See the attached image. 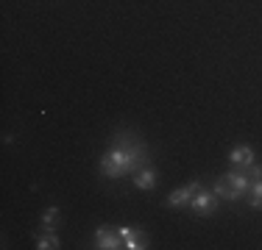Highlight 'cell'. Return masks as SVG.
Returning a JSON list of instances; mask_svg holds the SVG:
<instances>
[{
	"label": "cell",
	"instance_id": "5b68a950",
	"mask_svg": "<svg viewBox=\"0 0 262 250\" xmlns=\"http://www.w3.org/2000/svg\"><path fill=\"white\" fill-rule=\"evenodd\" d=\"M117 234H120L123 247H126V250H142V247H148L142 231H137V228H117Z\"/></svg>",
	"mask_w": 262,
	"mask_h": 250
},
{
	"label": "cell",
	"instance_id": "7a4b0ae2",
	"mask_svg": "<svg viewBox=\"0 0 262 250\" xmlns=\"http://www.w3.org/2000/svg\"><path fill=\"white\" fill-rule=\"evenodd\" d=\"M190 209L195 211L198 217H209L212 211L217 209V195H215V192H207V189L201 186V189H198L195 195H192V200H190Z\"/></svg>",
	"mask_w": 262,
	"mask_h": 250
},
{
	"label": "cell",
	"instance_id": "9c48e42d",
	"mask_svg": "<svg viewBox=\"0 0 262 250\" xmlns=\"http://www.w3.org/2000/svg\"><path fill=\"white\" fill-rule=\"evenodd\" d=\"M215 195H217V200H240V195L229 186V181L223 178V175L215 181Z\"/></svg>",
	"mask_w": 262,
	"mask_h": 250
},
{
	"label": "cell",
	"instance_id": "4fadbf2b",
	"mask_svg": "<svg viewBox=\"0 0 262 250\" xmlns=\"http://www.w3.org/2000/svg\"><path fill=\"white\" fill-rule=\"evenodd\" d=\"M240 170L246 172L251 181H262V164H257V161H254V164H248V167H240Z\"/></svg>",
	"mask_w": 262,
	"mask_h": 250
},
{
	"label": "cell",
	"instance_id": "ba28073f",
	"mask_svg": "<svg viewBox=\"0 0 262 250\" xmlns=\"http://www.w3.org/2000/svg\"><path fill=\"white\" fill-rule=\"evenodd\" d=\"M229 161H232L234 167H248V164H254V150L248 145H237L232 153H229Z\"/></svg>",
	"mask_w": 262,
	"mask_h": 250
},
{
	"label": "cell",
	"instance_id": "7c38bea8",
	"mask_svg": "<svg viewBox=\"0 0 262 250\" xmlns=\"http://www.w3.org/2000/svg\"><path fill=\"white\" fill-rule=\"evenodd\" d=\"M56 222H59V209H56V206H51V209L42 214L39 228H42V231H56Z\"/></svg>",
	"mask_w": 262,
	"mask_h": 250
},
{
	"label": "cell",
	"instance_id": "277c9868",
	"mask_svg": "<svg viewBox=\"0 0 262 250\" xmlns=\"http://www.w3.org/2000/svg\"><path fill=\"white\" fill-rule=\"evenodd\" d=\"M95 247H101V250H117V247H123V239H120V234H117V231H109L106 225H101V228L95 231Z\"/></svg>",
	"mask_w": 262,
	"mask_h": 250
},
{
	"label": "cell",
	"instance_id": "3957f363",
	"mask_svg": "<svg viewBox=\"0 0 262 250\" xmlns=\"http://www.w3.org/2000/svg\"><path fill=\"white\" fill-rule=\"evenodd\" d=\"M198 189H201V181H192V184L182 186V189L170 192V197H167V206H170V209H182V206H190V200H192V195H195Z\"/></svg>",
	"mask_w": 262,
	"mask_h": 250
},
{
	"label": "cell",
	"instance_id": "8fae6325",
	"mask_svg": "<svg viewBox=\"0 0 262 250\" xmlns=\"http://www.w3.org/2000/svg\"><path fill=\"white\" fill-rule=\"evenodd\" d=\"M248 206L262 211V181H251V189H248Z\"/></svg>",
	"mask_w": 262,
	"mask_h": 250
},
{
	"label": "cell",
	"instance_id": "6da1fadb",
	"mask_svg": "<svg viewBox=\"0 0 262 250\" xmlns=\"http://www.w3.org/2000/svg\"><path fill=\"white\" fill-rule=\"evenodd\" d=\"M151 164V156H148L145 142L140 139L131 131H117L112 147L103 153L101 159V172L106 178H120V175H134L142 167Z\"/></svg>",
	"mask_w": 262,
	"mask_h": 250
},
{
	"label": "cell",
	"instance_id": "8992f818",
	"mask_svg": "<svg viewBox=\"0 0 262 250\" xmlns=\"http://www.w3.org/2000/svg\"><path fill=\"white\" fill-rule=\"evenodd\" d=\"M223 178L229 181V186H232V189H234V192H237V195H240V197H246V195H248V189H251V178H248V175L243 172L240 167H237L234 172H226V175H223Z\"/></svg>",
	"mask_w": 262,
	"mask_h": 250
},
{
	"label": "cell",
	"instance_id": "52a82bcc",
	"mask_svg": "<svg viewBox=\"0 0 262 250\" xmlns=\"http://www.w3.org/2000/svg\"><path fill=\"white\" fill-rule=\"evenodd\" d=\"M131 181H134V186H137V189L151 192L154 186H157V170H154V167L148 164V167H142L140 172H134V178H131Z\"/></svg>",
	"mask_w": 262,
	"mask_h": 250
},
{
	"label": "cell",
	"instance_id": "30bf717a",
	"mask_svg": "<svg viewBox=\"0 0 262 250\" xmlns=\"http://www.w3.org/2000/svg\"><path fill=\"white\" fill-rule=\"evenodd\" d=\"M56 247H61V239L53 234V231L36 236V250H56Z\"/></svg>",
	"mask_w": 262,
	"mask_h": 250
}]
</instances>
